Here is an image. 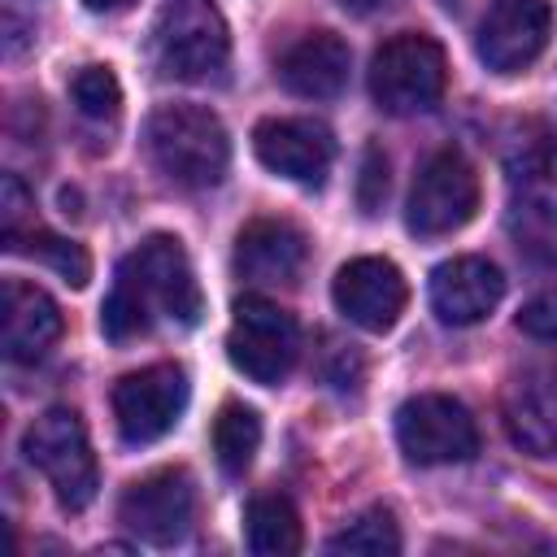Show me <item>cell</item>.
Wrapping results in <instances>:
<instances>
[{
  "instance_id": "9",
  "label": "cell",
  "mask_w": 557,
  "mask_h": 557,
  "mask_svg": "<svg viewBox=\"0 0 557 557\" xmlns=\"http://www.w3.org/2000/svg\"><path fill=\"white\" fill-rule=\"evenodd\" d=\"M187 409V374L183 366H144L113 383V418L126 444H157L174 431Z\"/></svg>"
},
{
  "instance_id": "11",
  "label": "cell",
  "mask_w": 557,
  "mask_h": 557,
  "mask_svg": "<svg viewBox=\"0 0 557 557\" xmlns=\"http://www.w3.org/2000/svg\"><path fill=\"white\" fill-rule=\"evenodd\" d=\"M548 30H553L548 0H492L483 22H479L474 48H479V61L487 70L518 74L544 52Z\"/></svg>"
},
{
  "instance_id": "24",
  "label": "cell",
  "mask_w": 557,
  "mask_h": 557,
  "mask_svg": "<svg viewBox=\"0 0 557 557\" xmlns=\"http://www.w3.org/2000/svg\"><path fill=\"white\" fill-rule=\"evenodd\" d=\"M70 96H74L78 113L96 117V122L117 117V109H122V83H117V74L109 65H83L70 78Z\"/></svg>"
},
{
  "instance_id": "14",
  "label": "cell",
  "mask_w": 557,
  "mask_h": 557,
  "mask_svg": "<svg viewBox=\"0 0 557 557\" xmlns=\"http://www.w3.org/2000/svg\"><path fill=\"white\" fill-rule=\"evenodd\" d=\"M61 309L57 300L26 283V278H4L0 287V348L9 361L26 366L39 361L57 339H61Z\"/></svg>"
},
{
  "instance_id": "23",
  "label": "cell",
  "mask_w": 557,
  "mask_h": 557,
  "mask_svg": "<svg viewBox=\"0 0 557 557\" xmlns=\"http://www.w3.org/2000/svg\"><path fill=\"white\" fill-rule=\"evenodd\" d=\"M326 553H361V557L400 553L396 518H392L387 509H366V513H357L344 531H335V535L326 540Z\"/></svg>"
},
{
  "instance_id": "18",
  "label": "cell",
  "mask_w": 557,
  "mask_h": 557,
  "mask_svg": "<svg viewBox=\"0 0 557 557\" xmlns=\"http://www.w3.org/2000/svg\"><path fill=\"white\" fill-rule=\"evenodd\" d=\"M352 52L335 30H309L278 57V83L300 100H331L344 91Z\"/></svg>"
},
{
  "instance_id": "1",
  "label": "cell",
  "mask_w": 557,
  "mask_h": 557,
  "mask_svg": "<svg viewBox=\"0 0 557 557\" xmlns=\"http://www.w3.org/2000/svg\"><path fill=\"white\" fill-rule=\"evenodd\" d=\"M205 313L200 283L191 274V261L174 235H148L122 265L100 309V331L113 344H126L144 331H152L157 318L174 326H196Z\"/></svg>"
},
{
  "instance_id": "10",
  "label": "cell",
  "mask_w": 557,
  "mask_h": 557,
  "mask_svg": "<svg viewBox=\"0 0 557 557\" xmlns=\"http://www.w3.org/2000/svg\"><path fill=\"white\" fill-rule=\"evenodd\" d=\"M117 522L144 544H178L196 522V483L187 470L165 466L135 479L117 500Z\"/></svg>"
},
{
  "instance_id": "25",
  "label": "cell",
  "mask_w": 557,
  "mask_h": 557,
  "mask_svg": "<svg viewBox=\"0 0 557 557\" xmlns=\"http://www.w3.org/2000/svg\"><path fill=\"white\" fill-rule=\"evenodd\" d=\"M30 209H35V200H30V191L22 187V178H17V174H4V178H0V226H4V244L35 226V222H30Z\"/></svg>"
},
{
  "instance_id": "12",
  "label": "cell",
  "mask_w": 557,
  "mask_h": 557,
  "mask_svg": "<svg viewBox=\"0 0 557 557\" xmlns=\"http://www.w3.org/2000/svg\"><path fill=\"white\" fill-rule=\"evenodd\" d=\"M252 152L270 174H283L292 183L318 187L331 174L335 139L313 117H265L252 131Z\"/></svg>"
},
{
  "instance_id": "15",
  "label": "cell",
  "mask_w": 557,
  "mask_h": 557,
  "mask_svg": "<svg viewBox=\"0 0 557 557\" xmlns=\"http://www.w3.org/2000/svg\"><path fill=\"white\" fill-rule=\"evenodd\" d=\"M309 261V239L283 218H257L235 239V274L257 287L296 283Z\"/></svg>"
},
{
  "instance_id": "28",
  "label": "cell",
  "mask_w": 557,
  "mask_h": 557,
  "mask_svg": "<svg viewBox=\"0 0 557 557\" xmlns=\"http://www.w3.org/2000/svg\"><path fill=\"white\" fill-rule=\"evenodd\" d=\"M91 13H113V9H126L131 0H83Z\"/></svg>"
},
{
  "instance_id": "8",
  "label": "cell",
  "mask_w": 557,
  "mask_h": 557,
  "mask_svg": "<svg viewBox=\"0 0 557 557\" xmlns=\"http://www.w3.org/2000/svg\"><path fill=\"white\" fill-rule=\"evenodd\" d=\"M396 444L413 466H453L479 453V426L461 400L422 392L396 409Z\"/></svg>"
},
{
  "instance_id": "7",
  "label": "cell",
  "mask_w": 557,
  "mask_h": 557,
  "mask_svg": "<svg viewBox=\"0 0 557 557\" xmlns=\"http://www.w3.org/2000/svg\"><path fill=\"white\" fill-rule=\"evenodd\" d=\"M474 209H479L474 165L457 148H440L413 174V187L405 200V226L422 239H435V235L461 231L474 218Z\"/></svg>"
},
{
  "instance_id": "6",
  "label": "cell",
  "mask_w": 557,
  "mask_h": 557,
  "mask_svg": "<svg viewBox=\"0 0 557 557\" xmlns=\"http://www.w3.org/2000/svg\"><path fill=\"white\" fill-rule=\"evenodd\" d=\"M226 357L244 379L274 387L292 374V366L300 357V326L274 300L244 296V300H235V318L226 331Z\"/></svg>"
},
{
  "instance_id": "4",
  "label": "cell",
  "mask_w": 557,
  "mask_h": 557,
  "mask_svg": "<svg viewBox=\"0 0 557 557\" xmlns=\"http://www.w3.org/2000/svg\"><path fill=\"white\" fill-rule=\"evenodd\" d=\"M231 57V30L213 0H170L152 22V65L178 83L213 78Z\"/></svg>"
},
{
  "instance_id": "13",
  "label": "cell",
  "mask_w": 557,
  "mask_h": 557,
  "mask_svg": "<svg viewBox=\"0 0 557 557\" xmlns=\"http://www.w3.org/2000/svg\"><path fill=\"white\" fill-rule=\"evenodd\" d=\"M335 309L361 326V331H392L396 318L405 313V300H409V287L400 278V270L383 257H357L348 261L339 274H335Z\"/></svg>"
},
{
  "instance_id": "16",
  "label": "cell",
  "mask_w": 557,
  "mask_h": 557,
  "mask_svg": "<svg viewBox=\"0 0 557 557\" xmlns=\"http://www.w3.org/2000/svg\"><path fill=\"white\" fill-rule=\"evenodd\" d=\"M505 296V274L487 257H453L431 274V309L448 326L483 322Z\"/></svg>"
},
{
  "instance_id": "29",
  "label": "cell",
  "mask_w": 557,
  "mask_h": 557,
  "mask_svg": "<svg viewBox=\"0 0 557 557\" xmlns=\"http://www.w3.org/2000/svg\"><path fill=\"white\" fill-rule=\"evenodd\" d=\"M344 9H352V13H370V9H383L387 0H339Z\"/></svg>"
},
{
  "instance_id": "20",
  "label": "cell",
  "mask_w": 557,
  "mask_h": 557,
  "mask_svg": "<svg viewBox=\"0 0 557 557\" xmlns=\"http://www.w3.org/2000/svg\"><path fill=\"white\" fill-rule=\"evenodd\" d=\"M244 535L257 557H292V553H300V513L278 492L252 496L248 513H244Z\"/></svg>"
},
{
  "instance_id": "5",
  "label": "cell",
  "mask_w": 557,
  "mask_h": 557,
  "mask_svg": "<svg viewBox=\"0 0 557 557\" xmlns=\"http://www.w3.org/2000/svg\"><path fill=\"white\" fill-rule=\"evenodd\" d=\"M444 83H448L444 48L418 30L392 35L370 61V96L392 117L435 109L444 96Z\"/></svg>"
},
{
  "instance_id": "27",
  "label": "cell",
  "mask_w": 557,
  "mask_h": 557,
  "mask_svg": "<svg viewBox=\"0 0 557 557\" xmlns=\"http://www.w3.org/2000/svg\"><path fill=\"white\" fill-rule=\"evenodd\" d=\"M518 326L535 339H557V292H544V296L527 300L522 313H518Z\"/></svg>"
},
{
  "instance_id": "22",
  "label": "cell",
  "mask_w": 557,
  "mask_h": 557,
  "mask_svg": "<svg viewBox=\"0 0 557 557\" xmlns=\"http://www.w3.org/2000/svg\"><path fill=\"white\" fill-rule=\"evenodd\" d=\"M4 248H9V252H22V257H35L39 265H48L52 274H61V278L74 283V287H83V283L91 278V257H87V248L74 244V239H65V235H57V231L30 226V231H22L17 239H9Z\"/></svg>"
},
{
  "instance_id": "19",
  "label": "cell",
  "mask_w": 557,
  "mask_h": 557,
  "mask_svg": "<svg viewBox=\"0 0 557 557\" xmlns=\"http://www.w3.org/2000/svg\"><path fill=\"white\" fill-rule=\"evenodd\" d=\"M509 183L522 218L557 222V139H527L509 157Z\"/></svg>"
},
{
  "instance_id": "3",
  "label": "cell",
  "mask_w": 557,
  "mask_h": 557,
  "mask_svg": "<svg viewBox=\"0 0 557 557\" xmlns=\"http://www.w3.org/2000/svg\"><path fill=\"white\" fill-rule=\"evenodd\" d=\"M22 453L26 461L48 479L52 496L61 509L78 513L96 500V487H100V474H96V453H91V440H87V426L74 409L57 405V409H44L26 435H22Z\"/></svg>"
},
{
  "instance_id": "26",
  "label": "cell",
  "mask_w": 557,
  "mask_h": 557,
  "mask_svg": "<svg viewBox=\"0 0 557 557\" xmlns=\"http://www.w3.org/2000/svg\"><path fill=\"white\" fill-rule=\"evenodd\" d=\"M383 196H387V157H383L379 144H370L366 157H361V174H357V205H361V213H379Z\"/></svg>"
},
{
  "instance_id": "2",
  "label": "cell",
  "mask_w": 557,
  "mask_h": 557,
  "mask_svg": "<svg viewBox=\"0 0 557 557\" xmlns=\"http://www.w3.org/2000/svg\"><path fill=\"white\" fill-rule=\"evenodd\" d=\"M157 174L183 191L218 187L231 165V139L218 113L200 104H161L144 126Z\"/></svg>"
},
{
  "instance_id": "21",
  "label": "cell",
  "mask_w": 557,
  "mask_h": 557,
  "mask_svg": "<svg viewBox=\"0 0 557 557\" xmlns=\"http://www.w3.org/2000/svg\"><path fill=\"white\" fill-rule=\"evenodd\" d=\"M261 448V418L257 409L239 405V400H226L213 418V457L222 466V474H244L252 466Z\"/></svg>"
},
{
  "instance_id": "17",
  "label": "cell",
  "mask_w": 557,
  "mask_h": 557,
  "mask_svg": "<svg viewBox=\"0 0 557 557\" xmlns=\"http://www.w3.org/2000/svg\"><path fill=\"white\" fill-rule=\"evenodd\" d=\"M500 418L509 440L531 457H557V370H522L509 379Z\"/></svg>"
}]
</instances>
